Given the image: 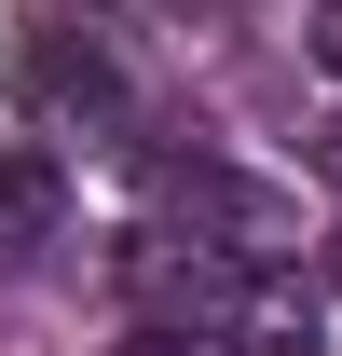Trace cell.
Returning a JSON list of instances; mask_svg holds the SVG:
<instances>
[{"label": "cell", "instance_id": "cell-2", "mask_svg": "<svg viewBox=\"0 0 342 356\" xmlns=\"http://www.w3.org/2000/svg\"><path fill=\"white\" fill-rule=\"evenodd\" d=\"M165 220H192L206 247H233L247 274L288 247V206H274L260 178H233V165H165Z\"/></svg>", "mask_w": 342, "mask_h": 356}, {"label": "cell", "instance_id": "cell-7", "mask_svg": "<svg viewBox=\"0 0 342 356\" xmlns=\"http://www.w3.org/2000/svg\"><path fill=\"white\" fill-rule=\"evenodd\" d=\"M329 274H342V233H329Z\"/></svg>", "mask_w": 342, "mask_h": 356}, {"label": "cell", "instance_id": "cell-5", "mask_svg": "<svg viewBox=\"0 0 342 356\" xmlns=\"http://www.w3.org/2000/svg\"><path fill=\"white\" fill-rule=\"evenodd\" d=\"M124 356H233V343H206V329H124Z\"/></svg>", "mask_w": 342, "mask_h": 356}, {"label": "cell", "instance_id": "cell-4", "mask_svg": "<svg viewBox=\"0 0 342 356\" xmlns=\"http://www.w3.org/2000/svg\"><path fill=\"white\" fill-rule=\"evenodd\" d=\"M233 343H247V356H315V302L260 274V288H247V315H233Z\"/></svg>", "mask_w": 342, "mask_h": 356}, {"label": "cell", "instance_id": "cell-3", "mask_svg": "<svg viewBox=\"0 0 342 356\" xmlns=\"http://www.w3.org/2000/svg\"><path fill=\"white\" fill-rule=\"evenodd\" d=\"M28 96H42L55 124H124V83H110L96 42H42V55H28Z\"/></svg>", "mask_w": 342, "mask_h": 356}, {"label": "cell", "instance_id": "cell-6", "mask_svg": "<svg viewBox=\"0 0 342 356\" xmlns=\"http://www.w3.org/2000/svg\"><path fill=\"white\" fill-rule=\"evenodd\" d=\"M315 55H329V69H342V0H329V14H315Z\"/></svg>", "mask_w": 342, "mask_h": 356}, {"label": "cell", "instance_id": "cell-1", "mask_svg": "<svg viewBox=\"0 0 342 356\" xmlns=\"http://www.w3.org/2000/svg\"><path fill=\"white\" fill-rule=\"evenodd\" d=\"M124 288H137V329H206V343H233V315H247L260 274L233 261V247H206V233L178 247V233L151 220V233L124 247Z\"/></svg>", "mask_w": 342, "mask_h": 356}]
</instances>
